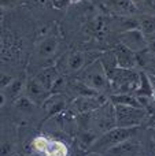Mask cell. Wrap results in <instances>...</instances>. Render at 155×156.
Instances as JSON below:
<instances>
[{"label":"cell","mask_w":155,"mask_h":156,"mask_svg":"<svg viewBox=\"0 0 155 156\" xmlns=\"http://www.w3.org/2000/svg\"><path fill=\"white\" fill-rule=\"evenodd\" d=\"M142 145L133 137L106 151L103 156H139Z\"/></svg>","instance_id":"cell-13"},{"label":"cell","mask_w":155,"mask_h":156,"mask_svg":"<svg viewBox=\"0 0 155 156\" xmlns=\"http://www.w3.org/2000/svg\"><path fill=\"white\" fill-rule=\"evenodd\" d=\"M109 100L106 99L104 94H88V96H78L71 101V111L77 115H84V114H89L92 111L100 108L104 103Z\"/></svg>","instance_id":"cell-8"},{"label":"cell","mask_w":155,"mask_h":156,"mask_svg":"<svg viewBox=\"0 0 155 156\" xmlns=\"http://www.w3.org/2000/svg\"><path fill=\"white\" fill-rule=\"evenodd\" d=\"M115 58H117V63L118 67L122 69H135L142 67L140 66V59H139V54H136L135 51L129 49L128 47H125L124 44L118 43L117 45L113 48Z\"/></svg>","instance_id":"cell-10"},{"label":"cell","mask_w":155,"mask_h":156,"mask_svg":"<svg viewBox=\"0 0 155 156\" xmlns=\"http://www.w3.org/2000/svg\"><path fill=\"white\" fill-rule=\"evenodd\" d=\"M137 129H139V127H118V126H115L114 129L98 136V138H96L95 143L91 147L89 152L104 154V152L109 151L113 147H115V145H118V144L124 143V141L129 140V138L135 137Z\"/></svg>","instance_id":"cell-3"},{"label":"cell","mask_w":155,"mask_h":156,"mask_svg":"<svg viewBox=\"0 0 155 156\" xmlns=\"http://www.w3.org/2000/svg\"><path fill=\"white\" fill-rule=\"evenodd\" d=\"M88 156H103V154H99V152H89Z\"/></svg>","instance_id":"cell-33"},{"label":"cell","mask_w":155,"mask_h":156,"mask_svg":"<svg viewBox=\"0 0 155 156\" xmlns=\"http://www.w3.org/2000/svg\"><path fill=\"white\" fill-rule=\"evenodd\" d=\"M99 59H100V62H102V65H103L104 70H106L107 77L111 76L113 71H114L115 69L118 67L117 58H115V55H114V52H113V49H111V51L102 52V55H100V58H99Z\"/></svg>","instance_id":"cell-21"},{"label":"cell","mask_w":155,"mask_h":156,"mask_svg":"<svg viewBox=\"0 0 155 156\" xmlns=\"http://www.w3.org/2000/svg\"><path fill=\"white\" fill-rule=\"evenodd\" d=\"M2 156H13V144L8 143V141H2V151H0Z\"/></svg>","instance_id":"cell-26"},{"label":"cell","mask_w":155,"mask_h":156,"mask_svg":"<svg viewBox=\"0 0 155 156\" xmlns=\"http://www.w3.org/2000/svg\"><path fill=\"white\" fill-rule=\"evenodd\" d=\"M26 156H43V155L37 154V152H32V154H29V155H26Z\"/></svg>","instance_id":"cell-34"},{"label":"cell","mask_w":155,"mask_h":156,"mask_svg":"<svg viewBox=\"0 0 155 156\" xmlns=\"http://www.w3.org/2000/svg\"><path fill=\"white\" fill-rule=\"evenodd\" d=\"M114 107L118 127H139L148 116V111L143 107L124 104H114Z\"/></svg>","instance_id":"cell-6"},{"label":"cell","mask_w":155,"mask_h":156,"mask_svg":"<svg viewBox=\"0 0 155 156\" xmlns=\"http://www.w3.org/2000/svg\"><path fill=\"white\" fill-rule=\"evenodd\" d=\"M74 156H88V154H85V152H84V149H80V151L77 152V154L74 155Z\"/></svg>","instance_id":"cell-32"},{"label":"cell","mask_w":155,"mask_h":156,"mask_svg":"<svg viewBox=\"0 0 155 156\" xmlns=\"http://www.w3.org/2000/svg\"><path fill=\"white\" fill-rule=\"evenodd\" d=\"M153 93H154V86H153V83H151L150 76H148L147 71L142 70L140 71V82H139V86H137L136 92H135V96L151 99Z\"/></svg>","instance_id":"cell-16"},{"label":"cell","mask_w":155,"mask_h":156,"mask_svg":"<svg viewBox=\"0 0 155 156\" xmlns=\"http://www.w3.org/2000/svg\"><path fill=\"white\" fill-rule=\"evenodd\" d=\"M136 5L139 14H150L155 15V0H132Z\"/></svg>","instance_id":"cell-22"},{"label":"cell","mask_w":155,"mask_h":156,"mask_svg":"<svg viewBox=\"0 0 155 156\" xmlns=\"http://www.w3.org/2000/svg\"><path fill=\"white\" fill-rule=\"evenodd\" d=\"M80 0H71V3H78Z\"/></svg>","instance_id":"cell-35"},{"label":"cell","mask_w":155,"mask_h":156,"mask_svg":"<svg viewBox=\"0 0 155 156\" xmlns=\"http://www.w3.org/2000/svg\"><path fill=\"white\" fill-rule=\"evenodd\" d=\"M120 43L128 47L132 51H135L136 54H140L147 48V38L140 29H129L125 32H121Z\"/></svg>","instance_id":"cell-9"},{"label":"cell","mask_w":155,"mask_h":156,"mask_svg":"<svg viewBox=\"0 0 155 156\" xmlns=\"http://www.w3.org/2000/svg\"><path fill=\"white\" fill-rule=\"evenodd\" d=\"M66 99L62 96L60 93H54L45 100L44 103V110L47 111V116H54V115H58L59 112L65 111L66 108Z\"/></svg>","instance_id":"cell-15"},{"label":"cell","mask_w":155,"mask_h":156,"mask_svg":"<svg viewBox=\"0 0 155 156\" xmlns=\"http://www.w3.org/2000/svg\"><path fill=\"white\" fill-rule=\"evenodd\" d=\"M148 76H150L151 83H153V86H154V89H155V74H150V73H148Z\"/></svg>","instance_id":"cell-31"},{"label":"cell","mask_w":155,"mask_h":156,"mask_svg":"<svg viewBox=\"0 0 155 156\" xmlns=\"http://www.w3.org/2000/svg\"><path fill=\"white\" fill-rule=\"evenodd\" d=\"M59 77H60V71L58 70L56 66H48L45 69H41L38 71V74L36 76V78L41 82V85L51 93H52V88H54L55 82L58 81Z\"/></svg>","instance_id":"cell-14"},{"label":"cell","mask_w":155,"mask_h":156,"mask_svg":"<svg viewBox=\"0 0 155 156\" xmlns=\"http://www.w3.org/2000/svg\"><path fill=\"white\" fill-rule=\"evenodd\" d=\"M110 89L113 93H131L135 94L140 82V71L135 69L117 67L109 77Z\"/></svg>","instance_id":"cell-4"},{"label":"cell","mask_w":155,"mask_h":156,"mask_svg":"<svg viewBox=\"0 0 155 156\" xmlns=\"http://www.w3.org/2000/svg\"><path fill=\"white\" fill-rule=\"evenodd\" d=\"M148 132H150V137H151V140L155 143V126L153 127H148Z\"/></svg>","instance_id":"cell-30"},{"label":"cell","mask_w":155,"mask_h":156,"mask_svg":"<svg viewBox=\"0 0 155 156\" xmlns=\"http://www.w3.org/2000/svg\"><path fill=\"white\" fill-rule=\"evenodd\" d=\"M59 48V40L55 33L44 36L34 47V54L32 56V60L34 65L41 66L43 69L48 67V63L55 58Z\"/></svg>","instance_id":"cell-7"},{"label":"cell","mask_w":155,"mask_h":156,"mask_svg":"<svg viewBox=\"0 0 155 156\" xmlns=\"http://www.w3.org/2000/svg\"><path fill=\"white\" fill-rule=\"evenodd\" d=\"M14 105H15V108L18 111H26V112H29V111H32L33 108H34V103L32 101V100L29 99V97L26 96H22V97H18V99L15 100V103H14Z\"/></svg>","instance_id":"cell-23"},{"label":"cell","mask_w":155,"mask_h":156,"mask_svg":"<svg viewBox=\"0 0 155 156\" xmlns=\"http://www.w3.org/2000/svg\"><path fill=\"white\" fill-rule=\"evenodd\" d=\"M102 52L93 51H71L67 55L62 58L56 63L58 70L63 76H73L80 74L87 66H89L92 62L99 59Z\"/></svg>","instance_id":"cell-1"},{"label":"cell","mask_w":155,"mask_h":156,"mask_svg":"<svg viewBox=\"0 0 155 156\" xmlns=\"http://www.w3.org/2000/svg\"><path fill=\"white\" fill-rule=\"evenodd\" d=\"M146 122H147L148 127L155 126V112H148V116H147V119H146Z\"/></svg>","instance_id":"cell-28"},{"label":"cell","mask_w":155,"mask_h":156,"mask_svg":"<svg viewBox=\"0 0 155 156\" xmlns=\"http://www.w3.org/2000/svg\"><path fill=\"white\" fill-rule=\"evenodd\" d=\"M43 156H69V148L62 141L48 138V144H47Z\"/></svg>","instance_id":"cell-17"},{"label":"cell","mask_w":155,"mask_h":156,"mask_svg":"<svg viewBox=\"0 0 155 156\" xmlns=\"http://www.w3.org/2000/svg\"><path fill=\"white\" fill-rule=\"evenodd\" d=\"M147 56H155V34L147 38V48L143 51Z\"/></svg>","instance_id":"cell-25"},{"label":"cell","mask_w":155,"mask_h":156,"mask_svg":"<svg viewBox=\"0 0 155 156\" xmlns=\"http://www.w3.org/2000/svg\"><path fill=\"white\" fill-rule=\"evenodd\" d=\"M51 4L56 10H65L69 4H71V0H51Z\"/></svg>","instance_id":"cell-27"},{"label":"cell","mask_w":155,"mask_h":156,"mask_svg":"<svg viewBox=\"0 0 155 156\" xmlns=\"http://www.w3.org/2000/svg\"><path fill=\"white\" fill-rule=\"evenodd\" d=\"M47 144H48V138L44 137V136H37L36 138H33L30 147H32L33 152H37V154L43 155L44 151H45V148H47Z\"/></svg>","instance_id":"cell-24"},{"label":"cell","mask_w":155,"mask_h":156,"mask_svg":"<svg viewBox=\"0 0 155 156\" xmlns=\"http://www.w3.org/2000/svg\"><path fill=\"white\" fill-rule=\"evenodd\" d=\"M25 90H26V97H29V99L32 100L36 105L37 104H44L45 100L51 96V92L47 90L36 77L27 81Z\"/></svg>","instance_id":"cell-12"},{"label":"cell","mask_w":155,"mask_h":156,"mask_svg":"<svg viewBox=\"0 0 155 156\" xmlns=\"http://www.w3.org/2000/svg\"><path fill=\"white\" fill-rule=\"evenodd\" d=\"M104 7L109 12L120 18H133L139 15V11L132 0H104Z\"/></svg>","instance_id":"cell-11"},{"label":"cell","mask_w":155,"mask_h":156,"mask_svg":"<svg viewBox=\"0 0 155 156\" xmlns=\"http://www.w3.org/2000/svg\"><path fill=\"white\" fill-rule=\"evenodd\" d=\"M78 81H81L84 85H87L89 89L95 90L96 93L104 94L110 90V80L107 77V73L102 65L100 59H96L89 66L84 69L78 74Z\"/></svg>","instance_id":"cell-2"},{"label":"cell","mask_w":155,"mask_h":156,"mask_svg":"<svg viewBox=\"0 0 155 156\" xmlns=\"http://www.w3.org/2000/svg\"><path fill=\"white\" fill-rule=\"evenodd\" d=\"M23 88H26V83L23 82L22 78H18V80H13V82H11L7 88L2 89V90H4V93H3V92L2 93L4 94V96H8L10 99L16 100L19 97V94L22 93Z\"/></svg>","instance_id":"cell-20"},{"label":"cell","mask_w":155,"mask_h":156,"mask_svg":"<svg viewBox=\"0 0 155 156\" xmlns=\"http://www.w3.org/2000/svg\"><path fill=\"white\" fill-rule=\"evenodd\" d=\"M89 119L88 129L95 133H106L109 130L114 129L117 126V119H115V107L111 101H107L100 108L87 114Z\"/></svg>","instance_id":"cell-5"},{"label":"cell","mask_w":155,"mask_h":156,"mask_svg":"<svg viewBox=\"0 0 155 156\" xmlns=\"http://www.w3.org/2000/svg\"><path fill=\"white\" fill-rule=\"evenodd\" d=\"M13 156H21V155H16V154H14V155H13Z\"/></svg>","instance_id":"cell-36"},{"label":"cell","mask_w":155,"mask_h":156,"mask_svg":"<svg viewBox=\"0 0 155 156\" xmlns=\"http://www.w3.org/2000/svg\"><path fill=\"white\" fill-rule=\"evenodd\" d=\"M29 2H32L33 4H36V5H41V7H45L48 3H51V0H29Z\"/></svg>","instance_id":"cell-29"},{"label":"cell","mask_w":155,"mask_h":156,"mask_svg":"<svg viewBox=\"0 0 155 156\" xmlns=\"http://www.w3.org/2000/svg\"><path fill=\"white\" fill-rule=\"evenodd\" d=\"M139 18V29L146 36V38L155 34V15L150 14H140Z\"/></svg>","instance_id":"cell-18"},{"label":"cell","mask_w":155,"mask_h":156,"mask_svg":"<svg viewBox=\"0 0 155 156\" xmlns=\"http://www.w3.org/2000/svg\"><path fill=\"white\" fill-rule=\"evenodd\" d=\"M110 101L113 104H124V105H133V107H143L139 101L137 96L131 93H113L110 96ZM144 108V107H143Z\"/></svg>","instance_id":"cell-19"}]
</instances>
